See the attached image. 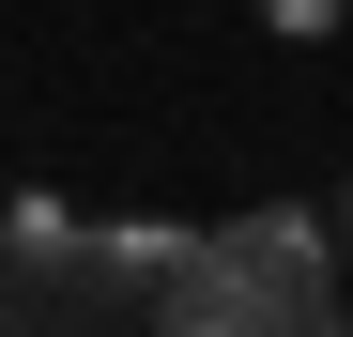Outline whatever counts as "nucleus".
<instances>
[{
    "instance_id": "nucleus-3",
    "label": "nucleus",
    "mask_w": 353,
    "mask_h": 337,
    "mask_svg": "<svg viewBox=\"0 0 353 337\" xmlns=\"http://www.w3.org/2000/svg\"><path fill=\"white\" fill-rule=\"evenodd\" d=\"M338 246H353V199H338Z\"/></svg>"
},
{
    "instance_id": "nucleus-2",
    "label": "nucleus",
    "mask_w": 353,
    "mask_h": 337,
    "mask_svg": "<svg viewBox=\"0 0 353 337\" xmlns=\"http://www.w3.org/2000/svg\"><path fill=\"white\" fill-rule=\"evenodd\" d=\"M246 16H261L276 46H338V31H353V0H246Z\"/></svg>"
},
{
    "instance_id": "nucleus-1",
    "label": "nucleus",
    "mask_w": 353,
    "mask_h": 337,
    "mask_svg": "<svg viewBox=\"0 0 353 337\" xmlns=\"http://www.w3.org/2000/svg\"><path fill=\"white\" fill-rule=\"evenodd\" d=\"M169 337H323V322L276 307L246 261H200V276H169Z\"/></svg>"
}]
</instances>
